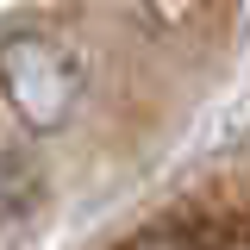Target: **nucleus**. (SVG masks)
Segmentation results:
<instances>
[{
  "instance_id": "obj_1",
  "label": "nucleus",
  "mask_w": 250,
  "mask_h": 250,
  "mask_svg": "<svg viewBox=\"0 0 250 250\" xmlns=\"http://www.w3.org/2000/svg\"><path fill=\"white\" fill-rule=\"evenodd\" d=\"M0 88L25 125H62L69 106L82 100V69L57 38L19 31L0 44Z\"/></svg>"
},
{
  "instance_id": "obj_2",
  "label": "nucleus",
  "mask_w": 250,
  "mask_h": 250,
  "mask_svg": "<svg viewBox=\"0 0 250 250\" xmlns=\"http://www.w3.org/2000/svg\"><path fill=\"white\" fill-rule=\"evenodd\" d=\"M125 250H200V244L188 238L182 225H169V219H163V225H150V231H138Z\"/></svg>"
},
{
  "instance_id": "obj_3",
  "label": "nucleus",
  "mask_w": 250,
  "mask_h": 250,
  "mask_svg": "<svg viewBox=\"0 0 250 250\" xmlns=\"http://www.w3.org/2000/svg\"><path fill=\"white\" fill-rule=\"evenodd\" d=\"M19 175H25L19 163H0V219H6V207H31L38 200V194H6V182H19Z\"/></svg>"
}]
</instances>
